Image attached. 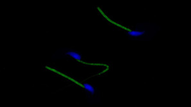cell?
<instances>
[{
    "label": "cell",
    "mask_w": 191,
    "mask_h": 107,
    "mask_svg": "<svg viewBox=\"0 0 191 107\" xmlns=\"http://www.w3.org/2000/svg\"><path fill=\"white\" fill-rule=\"evenodd\" d=\"M143 25H142V28H139L138 26L136 27V29L132 31H128L126 32V34L128 35L130 38L134 39H143L145 37L146 35L148 33H150L149 30H144Z\"/></svg>",
    "instance_id": "cell-1"
},
{
    "label": "cell",
    "mask_w": 191,
    "mask_h": 107,
    "mask_svg": "<svg viewBox=\"0 0 191 107\" xmlns=\"http://www.w3.org/2000/svg\"><path fill=\"white\" fill-rule=\"evenodd\" d=\"M65 55H69L71 56V58H73V59H75L78 61H82V58H81V55H80V53L74 52V51H72V50H69V49H67L66 52H65Z\"/></svg>",
    "instance_id": "cell-2"
},
{
    "label": "cell",
    "mask_w": 191,
    "mask_h": 107,
    "mask_svg": "<svg viewBox=\"0 0 191 107\" xmlns=\"http://www.w3.org/2000/svg\"><path fill=\"white\" fill-rule=\"evenodd\" d=\"M83 87H84V89L91 96H94L95 94V92H96V91H95V89L94 87L91 85L90 84H88V83H84L82 84Z\"/></svg>",
    "instance_id": "cell-3"
}]
</instances>
